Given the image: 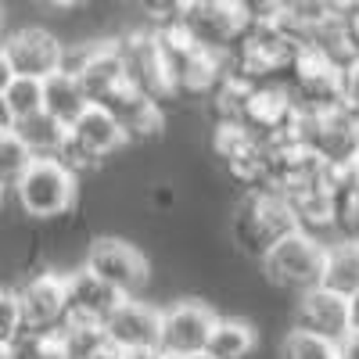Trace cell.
<instances>
[{
  "label": "cell",
  "mask_w": 359,
  "mask_h": 359,
  "mask_svg": "<svg viewBox=\"0 0 359 359\" xmlns=\"http://www.w3.org/2000/svg\"><path fill=\"white\" fill-rule=\"evenodd\" d=\"M294 226L298 223L291 216V205L284 201V194L277 187H255V191H248V198L237 205V212L230 219L233 245L241 248L245 255H252V259H262Z\"/></svg>",
  "instance_id": "obj_1"
},
{
  "label": "cell",
  "mask_w": 359,
  "mask_h": 359,
  "mask_svg": "<svg viewBox=\"0 0 359 359\" xmlns=\"http://www.w3.org/2000/svg\"><path fill=\"white\" fill-rule=\"evenodd\" d=\"M18 208L33 219H57L69 216L79 201V176L62 162V158H33L29 169L15 184Z\"/></svg>",
  "instance_id": "obj_2"
},
{
  "label": "cell",
  "mask_w": 359,
  "mask_h": 359,
  "mask_svg": "<svg viewBox=\"0 0 359 359\" xmlns=\"http://www.w3.org/2000/svg\"><path fill=\"white\" fill-rule=\"evenodd\" d=\"M172 18L184 25L201 47L230 54L241 43V36L248 33L255 15L245 0H187V4H180V11Z\"/></svg>",
  "instance_id": "obj_3"
},
{
  "label": "cell",
  "mask_w": 359,
  "mask_h": 359,
  "mask_svg": "<svg viewBox=\"0 0 359 359\" xmlns=\"http://www.w3.org/2000/svg\"><path fill=\"white\" fill-rule=\"evenodd\" d=\"M323 255H327V245L320 241V237L302 230V226H294L259 262L266 269V277L273 280L277 287L298 294V291L320 284V277H323Z\"/></svg>",
  "instance_id": "obj_4"
},
{
  "label": "cell",
  "mask_w": 359,
  "mask_h": 359,
  "mask_svg": "<svg viewBox=\"0 0 359 359\" xmlns=\"http://www.w3.org/2000/svg\"><path fill=\"white\" fill-rule=\"evenodd\" d=\"M294 101L306 111H331L341 104V90H345V62H338L334 54H327L320 43H306L298 50L294 65Z\"/></svg>",
  "instance_id": "obj_5"
},
{
  "label": "cell",
  "mask_w": 359,
  "mask_h": 359,
  "mask_svg": "<svg viewBox=\"0 0 359 359\" xmlns=\"http://www.w3.org/2000/svg\"><path fill=\"white\" fill-rule=\"evenodd\" d=\"M298 108L294 94L284 86H252L248 97L241 104V115H237V123H241L255 140L262 144H273V140H287L294 137V126H298Z\"/></svg>",
  "instance_id": "obj_6"
},
{
  "label": "cell",
  "mask_w": 359,
  "mask_h": 359,
  "mask_svg": "<svg viewBox=\"0 0 359 359\" xmlns=\"http://www.w3.org/2000/svg\"><path fill=\"white\" fill-rule=\"evenodd\" d=\"M62 69L76 72V79L83 83L86 97L94 101V104L108 101L115 90L126 83V65H123V54H118V43L115 40L83 43L76 50H65Z\"/></svg>",
  "instance_id": "obj_7"
},
{
  "label": "cell",
  "mask_w": 359,
  "mask_h": 359,
  "mask_svg": "<svg viewBox=\"0 0 359 359\" xmlns=\"http://www.w3.org/2000/svg\"><path fill=\"white\" fill-rule=\"evenodd\" d=\"M101 280H108L115 291H123L126 298L130 294H140L151 280V266H147L144 252L123 237H97L86 252V262Z\"/></svg>",
  "instance_id": "obj_8"
},
{
  "label": "cell",
  "mask_w": 359,
  "mask_h": 359,
  "mask_svg": "<svg viewBox=\"0 0 359 359\" xmlns=\"http://www.w3.org/2000/svg\"><path fill=\"white\" fill-rule=\"evenodd\" d=\"M216 158L223 162L226 176H233L237 184H245L248 191L255 187H269V176H266V147L262 140H255L241 123H219L216 137Z\"/></svg>",
  "instance_id": "obj_9"
},
{
  "label": "cell",
  "mask_w": 359,
  "mask_h": 359,
  "mask_svg": "<svg viewBox=\"0 0 359 359\" xmlns=\"http://www.w3.org/2000/svg\"><path fill=\"white\" fill-rule=\"evenodd\" d=\"M18 306H22V323L25 331H54L62 327V320L69 316V287H65V273H33L18 291Z\"/></svg>",
  "instance_id": "obj_10"
},
{
  "label": "cell",
  "mask_w": 359,
  "mask_h": 359,
  "mask_svg": "<svg viewBox=\"0 0 359 359\" xmlns=\"http://www.w3.org/2000/svg\"><path fill=\"white\" fill-rule=\"evenodd\" d=\"M115 43H118V54H123L126 79H130L133 86H140L144 94H151L155 101L176 97L155 33H144V29H137V33H126L123 40H115Z\"/></svg>",
  "instance_id": "obj_11"
},
{
  "label": "cell",
  "mask_w": 359,
  "mask_h": 359,
  "mask_svg": "<svg viewBox=\"0 0 359 359\" xmlns=\"http://www.w3.org/2000/svg\"><path fill=\"white\" fill-rule=\"evenodd\" d=\"M212 323H216V313L205 302H194V298L172 302L169 309H162V341L158 345L165 352H172L176 359L205 352Z\"/></svg>",
  "instance_id": "obj_12"
},
{
  "label": "cell",
  "mask_w": 359,
  "mask_h": 359,
  "mask_svg": "<svg viewBox=\"0 0 359 359\" xmlns=\"http://www.w3.org/2000/svg\"><path fill=\"white\" fill-rule=\"evenodd\" d=\"M108 341L123 352H140V348H155L162 341V309L140 302L137 294L123 298L111 316L104 320Z\"/></svg>",
  "instance_id": "obj_13"
},
{
  "label": "cell",
  "mask_w": 359,
  "mask_h": 359,
  "mask_svg": "<svg viewBox=\"0 0 359 359\" xmlns=\"http://www.w3.org/2000/svg\"><path fill=\"white\" fill-rule=\"evenodd\" d=\"M0 47H4L15 76L47 79L50 72L62 69V57H65V43L57 40L54 33H47V29H36V25L18 29V33L4 36V40H0Z\"/></svg>",
  "instance_id": "obj_14"
},
{
  "label": "cell",
  "mask_w": 359,
  "mask_h": 359,
  "mask_svg": "<svg viewBox=\"0 0 359 359\" xmlns=\"http://www.w3.org/2000/svg\"><path fill=\"white\" fill-rule=\"evenodd\" d=\"M294 327H302L309 334L331 338L338 341L348 327H352V309H348V294L331 291V287H306L298 291V309H294Z\"/></svg>",
  "instance_id": "obj_15"
},
{
  "label": "cell",
  "mask_w": 359,
  "mask_h": 359,
  "mask_svg": "<svg viewBox=\"0 0 359 359\" xmlns=\"http://www.w3.org/2000/svg\"><path fill=\"white\" fill-rule=\"evenodd\" d=\"M69 137L83 147L86 155H94L97 162H104L108 155L123 151V147L130 144L123 123H118V118H115L104 104H94V101H90V104L76 115V123L69 126Z\"/></svg>",
  "instance_id": "obj_16"
},
{
  "label": "cell",
  "mask_w": 359,
  "mask_h": 359,
  "mask_svg": "<svg viewBox=\"0 0 359 359\" xmlns=\"http://www.w3.org/2000/svg\"><path fill=\"white\" fill-rule=\"evenodd\" d=\"M118 123H123L126 137L130 140H147V137H158L162 126H165V118H162V108L151 94H144L140 86H133L130 79L115 90V94L108 101H101Z\"/></svg>",
  "instance_id": "obj_17"
},
{
  "label": "cell",
  "mask_w": 359,
  "mask_h": 359,
  "mask_svg": "<svg viewBox=\"0 0 359 359\" xmlns=\"http://www.w3.org/2000/svg\"><path fill=\"white\" fill-rule=\"evenodd\" d=\"M65 287H69V316L101 320V323L126 298L123 291H115L108 280H101L90 266H79V269H72V273H65Z\"/></svg>",
  "instance_id": "obj_18"
},
{
  "label": "cell",
  "mask_w": 359,
  "mask_h": 359,
  "mask_svg": "<svg viewBox=\"0 0 359 359\" xmlns=\"http://www.w3.org/2000/svg\"><path fill=\"white\" fill-rule=\"evenodd\" d=\"M90 104L83 83L76 79V72L69 69H57L43 79V111H50L54 118H62L65 126L76 123V115Z\"/></svg>",
  "instance_id": "obj_19"
},
{
  "label": "cell",
  "mask_w": 359,
  "mask_h": 359,
  "mask_svg": "<svg viewBox=\"0 0 359 359\" xmlns=\"http://www.w3.org/2000/svg\"><path fill=\"white\" fill-rule=\"evenodd\" d=\"M320 284L341 294L359 291V237H341V241L327 245Z\"/></svg>",
  "instance_id": "obj_20"
},
{
  "label": "cell",
  "mask_w": 359,
  "mask_h": 359,
  "mask_svg": "<svg viewBox=\"0 0 359 359\" xmlns=\"http://www.w3.org/2000/svg\"><path fill=\"white\" fill-rule=\"evenodd\" d=\"M255 327L248 320H233V316H216L212 323V331H208V345L205 352L208 355H216V359H248L255 352Z\"/></svg>",
  "instance_id": "obj_21"
},
{
  "label": "cell",
  "mask_w": 359,
  "mask_h": 359,
  "mask_svg": "<svg viewBox=\"0 0 359 359\" xmlns=\"http://www.w3.org/2000/svg\"><path fill=\"white\" fill-rule=\"evenodd\" d=\"M15 133L25 140V147L36 158H47V155L62 151V144L69 137V126L62 123V118H54L50 111H36V115H29V118H18Z\"/></svg>",
  "instance_id": "obj_22"
},
{
  "label": "cell",
  "mask_w": 359,
  "mask_h": 359,
  "mask_svg": "<svg viewBox=\"0 0 359 359\" xmlns=\"http://www.w3.org/2000/svg\"><path fill=\"white\" fill-rule=\"evenodd\" d=\"M57 334H62L65 348L72 359H90L97 355L104 345H108V331L101 320H83V316H65L62 327H57Z\"/></svg>",
  "instance_id": "obj_23"
},
{
  "label": "cell",
  "mask_w": 359,
  "mask_h": 359,
  "mask_svg": "<svg viewBox=\"0 0 359 359\" xmlns=\"http://www.w3.org/2000/svg\"><path fill=\"white\" fill-rule=\"evenodd\" d=\"M4 101H8V108L15 115V123L43 111V79H36V76H11V83L4 86Z\"/></svg>",
  "instance_id": "obj_24"
},
{
  "label": "cell",
  "mask_w": 359,
  "mask_h": 359,
  "mask_svg": "<svg viewBox=\"0 0 359 359\" xmlns=\"http://www.w3.org/2000/svg\"><path fill=\"white\" fill-rule=\"evenodd\" d=\"M280 359H338V341L294 327L280 341Z\"/></svg>",
  "instance_id": "obj_25"
},
{
  "label": "cell",
  "mask_w": 359,
  "mask_h": 359,
  "mask_svg": "<svg viewBox=\"0 0 359 359\" xmlns=\"http://www.w3.org/2000/svg\"><path fill=\"white\" fill-rule=\"evenodd\" d=\"M36 155L25 147V140L8 130V133H0V184L4 187H15L18 184V176L29 169V162H33Z\"/></svg>",
  "instance_id": "obj_26"
},
{
  "label": "cell",
  "mask_w": 359,
  "mask_h": 359,
  "mask_svg": "<svg viewBox=\"0 0 359 359\" xmlns=\"http://www.w3.org/2000/svg\"><path fill=\"white\" fill-rule=\"evenodd\" d=\"M25 331V323H22V306H18V294L8 291V287H0V341H8L15 345V338Z\"/></svg>",
  "instance_id": "obj_27"
},
{
  "label": "cell",
  "mask_w": 359,
  "mask_h": 359,
  "mask_svg": "<svg viewBox=\"0 0 359 359\" xmlns=\"http://www.w3.org/2000/svg\"><path fill=\"white\" fill-rule=\"evenodd\" d=\"M133 4H137L144 15L158 18V22H169V18L180 11V0H133Z\"/></svg>",
  "instance_id": "obj_28"
},
{
  "label": "cell",
  "mask_w": 359,
  "mask_h": 359,
  "mask_svg": "<svg viewBox=\"0 0 359 359\" xmlns=\"http://www.w3.org/2000/svg\"><path fill=\"white\" fill-rule=\"evenodd\" d=\"M338 359H359V327H348L338 338Z\"/></svg>",
  "instance_id": "obj_29"
},
{
  "label": "cell",
  "mask_w": 359,
  "mask_h": 359,
  "mask_svg": "<svg viewBox=\"0 0 359 359\" xmlns=\"http://www.w3.org/2000/svg\"><path fill=\"white\" fill-rule=\"evenodd\" d=\"M130 359H176L172 352H165L162 345H155V348H140V352H126Z\"/></svg>",
  "instance_id": "obj_30"
},
{
  "label": "cell",
  "mask_w": 359,
  "mask_h": 359,
  "mask_svg": "<svg viewBox=\"0 0 359 359\" xmlns=\"http://www.w3.org/2000/svg\"><path fill=\"white\" fill-rule=\"evenodd\" d=\"M8 130H15V115L4 101V90H0V133H8Z\"/></svg>",
  "instance_id": "obj_31"
},
{
  "label": "cell",
  "mask_w": 359,
  "mask_h": 359,
  "mask_svg": "<svg viewBox=\"0 0 359 359\" xmlns=\"http://www.w3.org/2000/svg\"><path fill=\"white\" fill-rule=\"evenodd\" d=\"M43 8H54V11H72V8H83L86 0H40Z\"/></svg>",
  "instance_id": "obj_32"
},
{
  "label": "cell",
  "mask_w": 359,
  "mask_h": 359,
  "mask_svg": "<svg viewBox=\"0 0 359 359\" xmlns=\"http://www.w3.org/2000/svg\"><path fill=\"white\" fill-rule=\"evenodd\" d=\"M11 76H15V69H11V62H8L4 47H0V90H4V86L11 83Z\"/></svg>",
  "instance_id": "obj_33"
},
{
  "label": "cell",
  "mask_w": 359,
  "mask_h": 359,
  "mask_svg": "<svg viewBox=\"0 0 359 359\" xmlns=\"http://www.w3.org/2000/svg\"><path fill=\"white\" fill-rule=\"evenodd\" d=\"M90 359H130V355H126L123 348H115V345L108 341V345H104V348H101L97 355H90Z\"/></svg>",
  "instance_id": "obj_34"
},
{
  "label": "cell",
  "mask_w": 359,
  "mask_h": 359,
  "mask_svg": "<svg viewBox=\"0 0 359 359\" xmlns=\"http://www.w3.org/2000/svg\"><path fill=\"white\" fill-rule=\"evenodd\" d=\"M155 205H172V187L162 184V187L155 191Z\"/></svg>",
  "instance_id": "obj_35"
},
{
  "label": "cell",
  "mask_w": 359,
  "mask_h": 359,
  "mask_svg": "<svg viewBox=\"0 0 359 359\" xmlns=\"http://www.w3.org/2000/svg\"><path fill=\"white\" fill-rule=\"evenodd\" d=\"M348 309H352V327H359V291L348 294Z\"/></svg>",
  "instance_id": "obj_36"
},
{
  "label": "cell",
  "mask_w": 359,
  "mask_h": 359,
  "mask_svg": "<svg viewBox=\"0 0 359 359\" xmlns=\"http://www.w3.org/2000/svg\"><path fill=\"white\" fill-rule=\"evenodd\" d=\"M0 359H18L15 345H8V341H0Z\"/></svg>",
  "instance_id": "obj_37"
},
{
  "label": "cell",
  "mask_w": 359,
  "mask_h": 359,
  "mask_svg": "<svg viewBox=\"0 0 359 359\" xmlns=\"http://www.w3.org/2000/svg\"><path fill=\"white\" fill-rule=\"evenodd\" d=\"M184 359H216V355H208V352H194V355H184Z\"/></svg>",
  "instance_id": "obj_38"
},
{
  "label": "cell",
  "mask_w": 359,
  "mask_h": 359,
  "mask_svg": "<svg viewBox=\"0 0 359 359\" xmlns=\"http://www.w3.org/2000/svg\"><path fill=\"white\" fill-rule=\"evenodd\" d=\"M4 194H8V187H4V184H0V205H4Z\"/></svg>",
  "instance_id": "obj_39"
},
{
  "label": "cell",
  "mask_w": 359,
  "mask_h": 359,
  "mask_svg": "<svg viewBox=\"0 0 359 359\" xmlns=\"http://www.w3.org/2000/svg\"><path fill=\"white\" fill-rule=\"evenodd\" d=\"M0 29H4V11H0Z\"/></svg>",
  "instance_id": "obj_40"
},
{
  "label": "cell",
  "mask_w": 359,
  "mask_h": 359,
  "mask_svg": "<svg viewBox=\"0 0 359 359\" xmlns=\"http://www.w3.org/2000/svg\"><path fill=\"white\" fill-rule=\"evenodd\" d=\"M355 180H359V162H355Z\"/></svg>",
  "instance_id": "obj_41"
}]
</instances>
